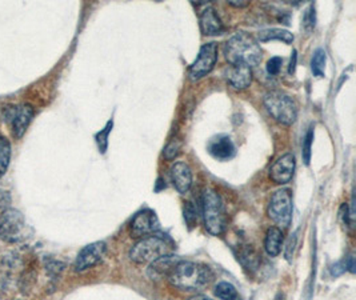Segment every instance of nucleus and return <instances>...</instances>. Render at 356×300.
Here are the masks:
<instances>
[{"mask_svg":"<svg viewBox=\"0 0 356 300\" xmlns=\"http://www.w3.org/2000/svg\"><path fill=\"white\" fill-rule=\"evenodd\" d=\"M212 279L213 274L209 266L187 260H180L168 276L171 285L184 292L202 291L210 285Z\"/></svg>","mask_w":356,"mask_h":300,"instance_id":"obj_1","label":"nucleus"},{"mask_svg":"<svg viewBox=\"0 0 356 300\" xmlns=\"http://www.w3.org/2000/svg\"><path fill=\"white\" fill-rule=\"evenodd\" d=\"M225 55L229 64H244L251 68L260 63L261 48L254 36L245 32H238L228 39L225 46Z\"/></svg>","mask_w":356,"mask_h":300,"instance_id":"obj_2","label":"nucleus"},{"mask_svg":"<svg viewBox=\"0 0 356 300\" xmlns=\"http://www.w3.org/2000/svg\"><path fill=\"white\" fill-rule=\"evenodd\" d=\"M172 242L162 235H149L142 237L130 250L131 262L136 265L152 263L163 255H168L172 251Z\"/></svg>","mask_w":356,"mask_h":300,"instance_id":"obj_3","label":"nucleus"},{"mask_svg":"<svg viewBox=\"0 0 356 300\" xmlns=\"http://www.w3.org/2000/svg\"><path fill=\"white\" fill-rule=\"evenodd\" d=\"M203 219L204 227L213 237H219L226 230V211L222 198L216 191L206 190L203 192Z\"/></svg>","mask_w":356,"mask_h":300,"instance_id":"obj_4","label":"nucleus"},{"mask_svg":"<svg viewBox=\"0 0 356 300\" xmlns=\"http://www.w3.org/2000/svg\"><path fill=\"white\" fill-rule=\"evenodd\" d=\"M264 106L268 113L275 119L277 123L283 126H291L298 118V106L291 96L271 91L264 96Z\"/></svg>","mask_w":356,"mask_h":300,"instance_id":"obj_5","label":"nucleus"},{"mask_svg":"<svg viewBox=\"0 0 356 300\" xmlns=\"http://www.w3.org/2000/svg\"><path fill=\"white\" fill-rule=\"evenodd\" d=\"M26 219L14 208H7L0 216V237L7 243H19L26 237Z\"/></svg>","mask_w":356,"mask_h":300,"instance_id":"obj_6","label":"nucleus"},{"mask_svg":"<svg viewBox=\"0 0 356 300\" xmlns=\"http://www.w3.org/2000/svg\"><path fill=\"white\" fill-rule=\"evenodd\" d=\"M292 210L291 192L287 189H282L273 195L267 212L271 221L283 228H287L291 224Z\"/></svg>","mask_w":356,"mask_h":300,"instance_id":"obj_7","label":"nucleus"},{"mask_svg":"<svg viewBox=\"0 0 356 300\" xmlns=\"http://www.w3.org/2000/svg\"><path fill=\"white\" fill-rule=\"evenodd\" d=\"M216 61H218V45L213 42L203 45L194 63L190 67V71H188L190 79L195 81L209 75L212 68L215 67Z\"/></svg>","mask_w":356,"mask_h":300,"instance_id":"obj_8","label":"nucleus"},{"mask_svg":"<svg viewBox=\"0 0 356 300\" xmlns=\"http://www.w3.org/2000/svg\"><path fill=\"white\" fill-rule=\"evenodd\" d=\"M4 118L11 125L14 136L17 139H20L33 122V107L30 104H19V106L7 107L4 111Z\"/></svg>","mask_w":356,"mask_h":300,"instance_id":"obj_9","label":"nucleus"},{"mask_svg":"<svg viewBox=\"0 0 356 300\" xmlns=\"http://www.w3.org/2000/svg\"><path fill=\"white\" fill-rule=\"evenodd\" d=\"M106 251L107 244L104 242H95L86 246L84 248H81V253H78L74 263V269L76 272H83L86 269H92L104 258Z\"/></svg>","mask_w":356,"mask_h":300,"instance_id":"obj_10","label":"nucleus"},{"mask_svg":"<svg viewBox=\"0 0 356 300\" xmlns=\"http://www.w3.org/2000/svg\"><path fill=\"white\" fill-rule=\"evenodd\" d=\"M159 230V221L154 211L143 210L135 215L131 223V234L134 237L154 235Z\"/></svg>","mask_w":356,"mask_h":300,"instance_id":"obj_11","label":"nucleus"},{"mask_svg":"<svg viewBox=\"0 0 356 300\" xmlns=\"http://www.w3.org/2000/svg\"><path fill=\"white\" fill-rule=\"evenodd\" d=\"M295 157L292 154H284L276 160L270 168V177L276 184H286L293 176Z\"/></svg>","mask_w":356,"mask_h":300,"instance_id":"obj_12","label":"nucleus"},{"mask_svg":"<svg viewBox=\"0 0 356 300\" xmlns=\"http://www.w3.org/2000/svg\"><path fill=\"white\" fill-rule=\"evenodd\" d=\"M225 77L236 90H245L252 81L251 68L244 64H228L225 70Z\"/></svg>","mask_w":356,"mask_h":300,"instance_id":"obj_13","label":"nucleus"},{"mask_svg":"<svg viewBox=\"0 0 356 300\" xmlns=\"http://www.w3.org/2000/svg\"><path fill=\"white\" fill-rule=\"evenodd\" d=\"M170 174H171V180L174 183V187L177 189L179 194L184 195L190 191L193 186V171L187 163H184V161L174 163L171 166Z\"/></svg>","mask_w":356,"mask_h":300,"instance_id":"obj_14","label":"nucleus"},{"mask_svg":"<svg viewBox=\"0 0 356 300\" xmlns=\"http://www.w3.org/2000/svg\"><path fill=\"white\" fill-rule=\"evenodd\" d=\"M181 259L179 256H174L171 253L168 255H163L159 259L154 260L152 263H149L148 267V276L154 281H159V279H164L171 275V272L177 267L179 262Z\"/></svg>","mask_w":356,"mask_h":300,"instance_id":"obj_15","label":"nucleus"},{"mask_svg":"<svg viewBox=\"0 0 356 300\" xmlns=\"http://www.w3.org/2000/svg\"><path fill=\"white\" fill-rule=\"evenodd\" d=\"M199 22H200V31L203 35H207V36L222 35L225 31V26L220 17L212 7H207L202 11Z\"/></svg>","mask_w":356,"mask_h":300,"instance_id":"obj_16","label":"nucleus"},{"mask_svg":"<svg viewBox=\"0 0 356 300\" xmlns=\"http://www.w3.org/2000/svg\"><path fill=\"white\" fill-rule=\"evenodd\" d=\"M209 152L215 159L219 160H228L235 157V144L231 141L229 136L219 135L213 138L209 144Z\"/></svg>","mask_w":356,"mask_h":300,"instance_id":"obj_17","label":"nucleus"},{"mask_svg":"<svg viewBox=\"0 0 356 300\" xmlns=\"http://www.w3.org/2000/svg\"><path fill=\"white\" fill-rule=\"evenodd\" d=\"M283 246V232L277 227L268 228L264 239V250L270 256H277Z\"/></svg>","mask_w":356,"mask_h":300,"instance_id":"obj_18","label":"nucleus"},{"mask_svg":"<svg viewBox=\"0 0 356 300\" xmlns=\"http://www.w3.org/2000/svg\"><path fill=\"white\" fill-rule=\"evenodd\" d=\"M239 262L244 269L248 271H257L259 269L260 256L251 246H244L239 253Z\"/></svg>","mask_w":356,"mask_h":300,"instance_id":"obj_19","label":"nucleus"},{"mask_svg":"<svg viewBox=\"0 0 356 300\" xmlns=\"http://www.w3.org/2000/svg\"><path fill=\"white\" fill-rule=\"evenodd\" d=\"M260 42H270V40H280L286 45H291L293 42V35L287 30L280 29H271V30H263L258 33Z\"/></svg>","mask_w":356,"mask_h":300,"instance_id":"obj_20","label":"nucleus"},{"mask_svg":"<svg viewBox=\"0 0 356 300\" xmlns=\"http://www.w3.org/2000/svg\"><path fill=\"white\" fill-rule=\"evenodd\" d=\"M325 63H327L325 51H324L323 48H318V49L314 52V56H312V61H311L312 74H314L315 77L323 78Z\"/></svg>","mask_w":356,"mask_h":300,"instance_id":"obj_21","label":"nucleus"},{"mask_svg":"<svg viewBox=\"0 0 356 300\" xmlns=\"http://www.w3.org/2000/svg\"><path fill=\"white\" fill-rule=\"evenodd\" d=\"M11 143L0 136V179L6 174L11 160Z\"/></svg>","mask_w":356,"mask_h":300,"instance_id":"obj_22","label":"nucleus"},{"mask_svg":"<svg viewBox=\"0 0 356 300\" xmlns=\"http://www.w3.org/2000/svg\"><path fill=\"white\" fill-rule=\"evenodd\" d=\"M215 295L220 300L238 299V291L234 285L227 282H220L215 287Z\"/></svg>","mask_w":356,"mask_h":300,"instance_id":"obj_23","label":"nucleus"},{"mask_svg":"<svg viewBox=\"0 0 356 300\" xmlns=\"http://www.w3.org/2000/svg\"><path fill=\"white\" fill-rule=\"evenodd\" d=\"M113 119L107 122L106 127L103 129H100V132H97V136H95V141H97V147H99V151L102 154H106L107 148H108V136H110V132L113 129Z\"/></svg>","mask_w":356,"mask_h":300,"instance_id":"obj_24","label":"nucleus"},{"mask_svg":"<svg viewBox=\"0 0 356 300\" xmlns=\"http://www.w3.org/2000/svg\"><path fill=\"white\" fill-rule=\"evenodd\" d=\"M312 143H314V127L311 126L308 128L307 134L305 136L303 141V151H302V157L303 161L306 166H309L311 161V148H312Z\"/></svg>","mask_w":356,"mask_h":300,"instance_id":"obj_25","label":"nucleus"},{"mask_svg":"<svg viewBox=\"0 0 356 300\" xmlns=\"http://www.w3.org/2000/svg\"><path fill=\"white\" fill-rule=\"evenodd\" d=\"M180 147H181V143L179 142L178 139H172L171 142L165 145L163 157L167 160H172V159L177 158L179 152H180Z\"/></svg>","mask_w":356,"mask_h":300,"instance_id":"obj_26","label":"nucleus"},{"mask_svg":"<svg viewBox=\"0 0 356 300\" xmlns=\"http://www.w3.org/2000/svg\"><path fill=\"white\" fill-rule=\"evenodd\" d=\"M184 221L187 223L188 228L191 230L195 227L196 221H197V215H196V210H195L194 205L191 202L186 203L184 205Z\"/></svg>","mask_w":356,"mask_h":300,"instance_id":"obj_27","label":"nucleus"},{"mask_svg":"<svg viewBox=\"0 0 356 300\" xmlns=\"http://www.w3.org/2000/svg\"><path fill=\"white\" fill-rule=\"evenodd\" d=\"M315 23H316V14H315V7L314 6H309L305 16H303V26L307 31H311L315 29Z\"/></svg>","mask_w":356,"mask_h":300,"instance_id":"obj_28","label":"nucleus"},{"mask_svg":"<svg viewBox=\"0 0 356 300\" xmlns=\"http://www.w3.org/2000/svg\"><path fill=\"white\" fill-rule=\"evenodd\" d=\"M282 64H283L282 58H277V56L271 58V59L267 62V72H268V75H271V77L277 75V74L280 72V70H282Z\"/></svg>","mask_w":356,"mask_h":300,"instance_id":"obj_29","label":"nucleus"},{"mask_svg":"<svg viewBox=\"0 0 356 300\" xmlns=\"http://www.w3.org/2000/svg\"><path fill=\"white\" fill-rule=\"evenodd\" d=\"M295 246H296V234H293L289 243H287V247H286V259L287 260H291L292 256H293V251H295Z\"/></svg>","mask_w":356,"mask_h":300,"instance_id":"obj_30","label":"nucleus"},{"mask_svg":"<svg viewBox=\"0 0 356 300\" xmlns=\"http://www.w3.org/2000/svg\"><path fill=\"white\" fill-rule=\"evenodd\" d=\"M346 271H347L346 260H341V262H338L337 265H334V266L331 267V275H332V276H340V275H343Z\"/></svg>","mask_w":356,"mask_h":300,"instance_id":"obj_31","label":"nucleus"},{"mask_svg":"<svg viewBox=\"0 0 356 300\" xmlns=\"http://www.w3.org/2000/svg\"><path fill=\"white\" fill-rule=\"evenodd\" d=\"M346 267H347V269H348L350 272L355 274V258H354L353 255L346 259Z\"/></svg>","mask_w":356,"mask_h":300,"instance_id":"obj_32","label":"nucleus"},{"mask_svg":"<svg viewBox=\"0 0 356 300\" xmlns=\"http://www.w3.org/2000/svg\"><path fill=\"white\" fill-rule=\"evenodd\" d=\"M296 51L292 52L291 62H290V68H289V74L292 75L295 72V68H296Z\"/></svg>","mask_w":356,"mask_h":300,"instance_id":"obj_33","label":"nucleus"},{"mask_svg":"<svg viewBox=\"0 0 356 300\" xmlns=\"http://www.w3.org/2000/svg\"><path fill=\"white\" fill-rule=\"evenodd\" d=\"M228 4H229V6H232V7H245V6H248V1H236V0H231V1H228Z\"/></svg>","mask_w":356,"mask_h":300,"instance_id":"obj_34","label":"nucleus"},{"mask_svg":"<svg viewBox=\"0 0 356 300\" xmlns=\"http://www.w3.org/2000/svg\"><path fill=\"white\" fill-rule=\"evenodd\" d=\"M188 300H212L210 298H207V297H204V295H197V297H194V298H191V299Z\"/></svg>","mask_w":356,"mask_h":300,"instance_id":"obj_35","label":"nucleus"},{"mask_svg":"<svg viewBox=\"0 0 356 300\" xmlns=\"http://www.w3.org/2000/svg\"><path fill=\"white\" fill-rule=\"evenodd\" d=\"M274 300H286V297L283 294H277Z\"/></svg>","mask_w":356,"mask_h":300,"instance_id":"obj_36","label":"nucleus"}]
</instances>
